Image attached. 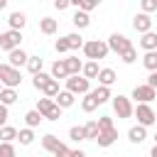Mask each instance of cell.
Returning <instances> with one entry per match:
<instances>
[{
  "mask_svg": "<svg viewBox=\"0 0 157 157\" xmlns=\"http://www.w3.org/2000/svg\"><path fill=\"white\" fill-rule=\"evenodd\" d=\"M83 54H86V59L88 61H98V59H105L108 56V44L103 42V39H88V42H83Z\"/></svg>",
  "mask_w": 157,
  "mask_h": 157,
  "instance_id": "cell-1",
  "label": "cell"
},
{
  "mask_svg": "<svg viewBox=\"0 0 157 157\" xmlns=\"http://www.w3.org/2000/svg\"><path fill=\"white\" fill-rule=\"evenodd\" d=\"M0 83H2V88H17L22 83L20 69H12L10 64H0Z\"/></svg>",
  "mask_w": 157,
  "mask_h": 157,
  "instance_id": "cell-2",
  "label": "cell"
},
{
  "mask_svg": "<svg viewBox=\"0 0 157 157\" xmlns=\"http://www.w3.org/2000/svg\"><path fill=\"white\" fill-rule=\"evenodd\" d=\"M34 110H37L42 118H47V120H59V118H61V108H59L52 98H39Z\"/></svg>",
  "mask_w": 157,
  "mask_h": 157,
  "instance_id": "cell-3",
  "label": "cell"
},
{
  "mask_svg": "<svg viewBox=\"0 0 157 157\" xmlns=\"http://www.w3.org/2000/svg\"><path fill=\"white\" fill-rule=\"evenodd\" d=\"M132 113L137 115V125H142V128H150V125L157 123V113L152 110L150 103H137V108H135Z\"/></svg>",
  "mask_w": 157,
  "mask_h": 157,
  "instance_id": "cell-4",
  "label": "cell"
},
{
  "mask_svg": "<svg viewBox=\"0 0 157 157\" xmlns=\"http://www.w3.org/2000/svg\"><path fill=\"white\" fill-rule=\"evenodd\" d=\"M20 42H22V32L17 29H7V32H0V49L2 52H12V49H20Z\"/></svg>",
  "mask_w": 157,
  "mask_h": 157,
  "instance_id": "cell-5",
  "label": "cell"
},
{
  "mask_svg": "<svg viewBox=\"0 0 157 157\" xmlns=\"http://www.w3.org/2000/svg\"><path fill=\"white\" fill-rule=\"evenodd\" d=\"M66 91L74 93V96H86L91 91V81L83 78V76H69L66 78Z\"/></svg>",
  "mask_w": 157,
  "mask_h": 157,
  "instance_id": "cell-6",
  "label": "cell"
},
{
  "mask_svg": "<svg viewBox=\"0 0 157 157\" xmlns=\"http://www.w3.org/2000/svg\"><path fill=\"white\" fill-rule=\"evenodd\" d=\"M110 101H113V110H115L118 118H123V120H125V118H132V110H135V108H132V103H130L128 96H120V93H118V96H113Z\"/></svg>",
  "mask_w": 157,
  "mask_h": 157,
  "instance_id": "cell-7",
  "label": "cell"
},
{
  "mask_svg": "<svg viewBox=\"0 0 157 157\" xmlns=\"http://www.w3.org/2000/svg\"><path fill=\"white\" fill-rule=\"evenodd\" d=\"M105 44H108V49H110V52H115L118 56H120L123 52H128V49L132 47V42H130V39L125 37V34H120V32H113V34L108 37V42H105Z\"/></svg>",
  "mask_w": 157,
  "mask_h": 157,
  "instance_id": "cell-8",
  "label": "cell"
},
{
  "mask_svg": "<svg viewBox=\"0 0 157 157\" xmlns=\"http://www.w3.org/2000/svg\"><path fill=\"white\" fill-rule=\"evenodd\" d=\"M132 98H135L137 103H152V101L157 98V91H155L152 86L142 83V86H135V88H132Z\"/></svg>",
  "mask_w": 157,
  "mask_h": 157,
  "instance_id": "cell-9",
  "label": "cell"
},
{
  "mask_svg": "<svg viewBox=\"0 0 157 157\" xmlns=\"http://www.w3.org/2000/svg\"><path fill=\"white\" fill-rule=\"evenodd\" d=\"M132 27H135V32L147 34V32H152V17L145 15V12H137V15L132 17Z\"/></svg>",
  "mask_w": 157,
  "mask_h": 157,
  "instance_id": "cell-10",
  "label": "cell"
},
{
  "mask_svg": "<svg viewBox=\"0 0 157 157\" xmlns=\"http://www.w3.org/2000/svg\"><path fill=\"white\" fill-rule=\"evenodd\" d=\"M27 59H29V54L20 47V49H12L10 54H7V64L12 66V69H20V66H27Z\"/></svg>",
  "mask_w": 157,
  "mask_h": 157,
  "instance_id": "cell-11",
  "label": "cell"
},
{
  "mask_svg": "<svg viewBox=\"0 0 157 157\" xmlns=\"http://www.w3.org/2000/svg\"><path fill=\"white\" fill-rule=\"evenodd\" d=\"M115 140H118V130H115V128H113V130H103V132H98V137H96L98 147H110Z\"/></svg>",
  "mask_w": 157,
  "mask_h": 157,
  "instance_id": "cell-12",
  "label": "cell"
},
{
  "mask_svg": "<svg viewBox=\"0 0 157 157\" xmlns=\"http://www.w3.org/2000/svg\"><path fill=\"white\" fill-rule=\"evenodd\" d=\"M54 81H59V78H69V71H66V64H64V59H56L54 64H52V74H49Z\"/></svg>",
  "mask_w": 157,
  "mask_h": 157,
  "instance_id": "cell-13",
  "label": "cell"
},
{
  "mask_svg": "<svg viewBox=\"0 0 157 157\" xmlns=\"http://www.w3.org/2000/svg\"><path fill=\"white\" fill-rule=\"evenodd\" d=\"M115 81H118V74H115L113 69H101V71H98V83H101V86L110 88Z\"/></svg>",
  "mask_w": 157,
  "mask_h": 157,
  "instance_id": "cell-14",
  "label": "cell"
},
{
  "mask_svg": "<svg viewBox=\"0 0 157 157\" xmlns=\"http://www.w3.org/2000/svg\"><path fill=\"white\" fill-rule=\"evenodd\" d=\"M128 137H130V142L140 145V142L147 140V128H142V125H132V128L128 130Z\"/></svg>",
  "mask_w": 157,
  "mask_h": 157,
  "instance_id": "cell-15",
  "label": "cell"
},
{
  "mask_svg": "<svg viewBox=\"0 0 157 157\" xmlns=\"http://www.w3.org/2000/svg\"><path fill=\"white\" fill-rule=\"evenodd\" d=\"M7 22H10V29H17V32H22V27L27 25V15H25V12H10Z\"/></svg>",
  "mask_w": 157,
  "mask_h": 157,
  "instance_id": "cell-16",
  "label": "cell"
},
{
  "mask_svg": "<svg viewBox=\"0 0 157 157\" xmlns=\"http://www.w3.org/2000/svg\"><path fill=\"white\" fill-rule=\"evenodd\" d=\"M42 145H44V150H49L52 155H54L56 150H61V147H64V142H61V140H59L56 135H52V132L42 137Z\"/></svg>",
  "mask_w": 157,
  "mask_h": 157,
  "instance_id": "cell-17",
  "label": "cell"
},
{
  "mask_svg": "<svg viewBox=\"0 0 157 157\" xmlns=\"http://www.w3.org/2000/svg\"><path fill=\"white\" fill-rule=\"evenodd\" d=\"M64 64H66L69 76H78V74H81V69H83V64H81V59H78V56H66V59H64Z\"/></svg>",
  "mask_w": 157,
  "mask_h": 157,
  "instance_id": "cell-18",
  "label": "cell"
},
{
  "mask_svg": "<svg viewBox=\"0 0 157 157\" xmlns=\"http://www.w3.org/2000/svg\"><path fill=\"white\" fill-rule=\"evenodd\" d=\"M74 101H76V96H74V93H69V91H59V96L54 98V103H56L61 110H64V108H71V105H74Z\"/></svg>",
  "mask_w": 157,
  "mask_h": 157,
  "instance_id": "cell-19",
  "label": "cell"
},
{
  "mask_svg": "<svg viewBox=\"0 0 157 157\" xmlns=\"http://www.w3.org/2000/svg\"><path fill=\"white\" fill-rule=\"evenodd\" d=\"M140 47H142L145 52H157V32H147V34H142Z\"/></svg>",
  "mask_w": 157,
  "mask_h": 157,
  "instance_id": "cell-20",
  "label": "cell"
},
{
  "mask_svg": "<svg viewBox=\"0 0 157 157\" xmlns=\"http://www.w3.org/2000/svg\"><path fill=\"white\" fill-rule=\"evenodd\" d=\"M56 27H59V25H56L54 17H42V20H39V32H42V34H54Z\"/></svg>",
  "mask_w": 157,
  "mask_h": 157,
  "instance_id": "cell-21",
  "label": "cell"
},
{
  "mask_svg": "<svg viewBox=\"0 0 157 157\" xmlns=\"http://www.w3.org/2000/svg\"><path fill=\"white\" fill-rule=\"evenodd\" d=\"M98 71H101V69H98V61H86L83 69H81V76L91 81V78H98Z\"/></svg>",
  "mask_w": 157,
  "mask_h": 157,
  "instance_id": "cell-22",
  "label": "cell"
},
{
  "mask_svg": "<svg viewBox=\"0 0 157 157\" xmlns=\"http://www.w3.org/2000/svg\"><path fill=\"white\" fill-rule=\"evenodd\" d=\"M91 96L96 98V103H98V105H103L105 101H110V98H113V96H110V88H105V86L93 88V91H91Z\"/></svg>",
  "mask_w": 157,
  "mask_h": 157,
  "instance_id": "cell-23",
  "label": "cell"
},
{
  "mask_svg": "<svg viewBox=\"0 0 157 157\" xmlns=\"http://www.w3.org/2000/svg\"><path fill=\"white\" fill-rule=\"evenodd\" d=\"M42 93H44V98H56L59 96V81H54V78H49L47 83H44V88H42Z\"/></svg>",
  "mask_w": 157,
  "mask_h": 157,
  "instance_id": "cell-24",
  "label": "cell"
},
{
  "mask_svg": "<svg viewBox=\"0 0 157 157\" xmlns=\"http://www.w3.org/2000/svg\"><path fill=\"white\" fill-rule=\"evenodd\" d=\"M15 101H17V91H15V88H2V91H0V103H2L5 108L12 105Z\"/></svg>",
  "mask_w": 157,
  "mask_h": 157,
  "instance_id": "cell-25",
  "label": "cell"
},
{
  "mask_svg": "<svg viewBox=\"0 0 157 157\" xmlns=\"http://www.w3.org/2000/svg\"><path fill=\"white\" fill-rule=\"evenodd\" d=\"M142 66L152 74V71H157V52H145V56H142Z\"/></svg>",
  "mask_w": 157,
  "mask_h": 157,
  "instance_id": "cell-26",
  "label": "cell"
},
{
  "mask_svg": "<svg viewBox=\"0 0 157 157\" xmlns=\"http://www.w3.org/2000/svg\"><path fill=\"white\" fill-rule=\"evenodd\" d=\"M71 22H74L78 29H83V27H88V25H91V17H88L86 12H81V10H76V12H74V17H71Z\"/></svg>",
  "mask_w": 157,
  "mask_h": 157,
  "instance_id": "cell-27",
  "label": "cell"
},
{
  "mask_svg": "<svg viewBox=\"0 0 157 157\" xmlns=\"http://www.w3.org/2000/svg\"><path fill=\"white\" fill-rule=\"evenodd\" d=\"M64 39H66V44H69V52H71V49H81V47H83V37H81L78 32H71V34H66Z\"/></svg>",
  "mask_w": 157,
  "mask_h": 157,
  "instance_id": "cell-28",
  "label": "cell"
},
{
  "mask_svg": "<svg viewBox=\"0 0 157 157\" xmlns=\"http://www.w3.org/2000/svg\"><path fill=\"white\" fill-rule=\"evenodd\" d=\"M42 64H44L42 56H29V59H27V71H29L32 76H37V74L42 71Z\"/></svg>",
  "mask_w": 157,
  "mask_h": 157,
  "instance_id": "cell-29",
  "label": "cell"
},
{
  "mask_svg": "<svg viewBox=\"0 0 157 157\" xmlns=\"http://www.w3.org/2000/svg\"><path fill=\"white\" fill-rule=\"evenodd\" d=\"M17 140H20V145H32V142H34V130H32V128L17 130Z\"/></svg>",
  "mask_w": 157,
  "mask_h": 157,
  "instance_id": "cell-30",
  "label": "cell"
},
{
  "mask_svg": "<svg viewBox=\"0 0 157 157\" xmlns=\"http://www.w3.org/2000/svg\"><path fill=\"white\" fill-rule=\"evenodd\" d=\"M74 5H76V10H81V12H91L93 7H98V0H74Z\"/></svg>",
  "mask_w": 157,
  "mask_h": 157,
  "instance_id": "cell-31",
  "label": "cell"
},
{
  "mask_svg": "<svg viewBox=\"0 0 157 157\" xmlns=\"http://www.w3.org/2000/svg\"><path fill=\"white\" fill-rule=\"evenodd\" d=\"M96 108H98V103H96V98H93L91 91H88V93L83 96V101H81V110H83V113H91V110H96Z\"/></svg>",
  "mask_w": 157,
  "mask_h": 157,
  "instance_id": "cell-32",
  "label": "cell"
},
{
  "mask_svg": "<svg viewBox=\"0 0 157 157\" xmlns=\"http://www.w3.org/2000/svg\"><path fill=\"white\" fill-rule=\"evenodd\" d=\"M42 120H44V118H42L37 110H27V113H25V123H27V128H37Z\"/></svg>",
  "mask_w": 157,
  "mask_h": 157,
  "instance_id": "cell-33",
  "label": "cell"
},
{
  "mask_svg": "<svg viewBox=\"0 0 157 157\" xmlns=\"http://www.w3.org/2000/svg\"><path fill=\"white\" fill-rule=\"evenodd\" d=\"M12 140H17V130L10 128V125L0 128V142H12Z\"/></svg>",
  "mask_w": 157,
  "mask_h": 157,
  "instance_id": "cell-34",
  "label": "cell"
},
{
  "mask_svg": "<svg viewBox=\"0 0 157 157\" xmlns=\"http://www.w3.org/2000/svg\"><path fill=\"white\" fill-rule=\"evenodd\" d=\"M83 132H86V140H96L98 132H101V130H98V123H96V120L86 123V125H83Z\"/></svg>",
  "mask_w": 157,
  "mask_h": 157,
  "instance_id": "cell-35",
  "label": "cell"
},
{
  "mask_svg": "<svg viewBox=\"0 0 157 157\" xmlns=\"http://www.w3.org/2000/svg\"><path fill=\"white\" fill-rule=\"evenodd\" d=\"M49 78H52L49 74H44V71H39L37 76H32V86H34L37 91H42V88H44V83H47Z\"/></svg>",
  "mask_w": 157,
  "mask_h": 157,
  "instance_id": "cell-36",
  "label": "cell"
},
{
  "mask_svg": "<svg viewBox=\"0 0 157 157\" xmlns=\"http://www.w3.org/2000/svg\"><path fill=\"white\" fill-rule=\"evenodd\" d=\"M69 137H71L74 142H81V140H86V132H83V125H74V128L69 130Z\"/></svg>",
  "mask_w": 157,
  "mask_h": 157,
  "instance_id": "cell-37",
  "label": "cell"
},
{
  "mask_svg": "<svg viewBox=\"0 0 157 157\" xmlns=\"http://www.w3.org/2000/svg\"><path fill=\"white\" fill-rule=\"evenodd\" d=\"M0 157H17L12 142H0Z\"/></svg>",
  "mask_w": 157,
  "mask_h": 157,
  "instance_id": "cell-38",
  "label": "cell"
},
{
  "mask_svg": "<svg viewBox=\"0 0 157 157\" xmlns=\"http://www.w3.org/2000/svg\"><path fill=\"white\" fill-rule=\"evenodd\" d=\"M120 59H123L125 64H135V61H137V49H135V47H130L128 52H123V54H120Z\"/></svg>",
  "mask_w": 157,
  "mask_h": 157,
  "instance_id": "cell-39",
  "label": "cell"
},
{
  "mask_svg": "<svg viewBox=\"0 0 157 157\" xmlns=\"http://www.w3.org/2000/svg\"><path fill=\"white\" fill-rule=\"evenodd\" d=\"M96 123H98V130H101V132H103V130H113V128H115V125H113V118H108V115H101Z\"/></svg>",
  "mask_w": 157,
  "mask_h": 157,
  "instance_id": "cell-40",
  "label": "cell"
},
{
  "mask_svg": "<svg viewBox=\"0 0 157 157\" xmlns=\"http://www.w3.org/2000/svg\"><path fill=\"white\" fill-rule=\"evenodd\" d=\"M140 5H142V12H145V15H150V12L157 10V0H142Z\"/></svg>",
  "mask_w": 157,
  "mask_h": 157,
  "instance_id": "cell-41",
  "label": "cell"
},
{
  "mask_svg": "<svg viewBox=\"0 0 157 157\" xmlns=\"http://www.w3.org/2000/svg\"><path fill=\"white\" fill-rule=\"evenodd\" d=\"M54 49L59 52V54H66L69 52V44H66V39L61 37V39H56V44H54Z\"/></svg>",
  "mask_w": 157,
  "mask_h": 157,
  "instance_id": "cell-42",
  "label": "cell"
},
{
  "mask_svg": "<svg viewBox=\"0 0 157 157\" xmlns=\"http://www.w3.org/2000/svg\"><path fill=\"white\" fill-rule=\"evenodd\" d=\"M7 118H10V115H7V108H5L2 103H0V128H5V123H7Z\"/></svg>",
  "mask_w": 157,
  "mask_h": 157,
  "instance_id": "cell-43",
  "label": "cell"
},
{
  "mask_svg": "<svg viewBox=\"0 0 157 157\" xmlns=\"http://www.w3.org/2000/svg\"><path fill=\"white\" fill-rule=\"evenodd\" d=\"M69 5H71L69 0H54V7H56V10H66Z\"/></svg>",
  "mask_w": 157,
  "mask_h": 157,
  "instance_id": "cell-44",
  "label": "cell"
},
{
  "mask_svg": "<svg viewBox=\"0 0 157 157\" xmlns=\"http://www.w3.org/2000/svg\"><path fill=\"white\" fill-rule=\"evenodd\" d=\"M147 86H152V88L157 91V71H152V74H150V78H147Z\"/></svg>",
  "mask_w": 157,
  "mask_h": 157,
  "instance_id": "cell-45",
  "label": "cell"
},
{
  "mask_svg": "<svg viewBox=\"0 0 157 157\" xmlns=\"http://www.w3.org/2000/svg\"><path fill=\"white\" fill-rule=\"evenodd\" d=\"M71 157H86L83 150H71Z\"/></svg>",
  "mask_w": 157,
  "mask_h": 157,
  "instance_id": "cell-46",
  "label": "cell"
},
{
  "mask_svg": "<svg viewBox=\"0 0 157 157\" xmlns=\"http://www.w3.org/2000/svg\"><path fill=\"white\" fill-rule=\"evenodd\" d=\"M150 157H157V145H155V147L150 150Z\"/></svg>",
  "mask_w": 157,
  "mask_h": 157,
  "instance_id": "cell-47",
  "label": "cell"
},
{
  "mask_svg": "<svg viewBox=\"0 0 157 157\" xmlns=\"http://www.w3.org/2000/svg\"><path fill=\"white\" fill-rule=\"evenodd\" d=\"M7 7V0H0V10H5Z\"/></svg>",
  "mask_w": 157,
  "mask_h": 157,
  "instance_id": "cell-48",
  "label": "cell"
},
{
  "mask_svg": "<svg viewBox=\"0 0 157 157\" xmlns=\"http://www.w3.org/2000/svg\"><path fill=\"white\" fill-rule=\"evenodd\" d=\"M155 145H157V135H155Z\"/></svg>",
  "mask_w": 157,
  "mask_h": 157,
  "instance_id": "cell-49",
  "label": "cell"
},
{
  "mask_svg": "<svg viewBox=\"0 0 157 157\" xmlns=\"http://www.w3.org/2000/svg\"><path fill=\"white\" fill-rule=\"evenodd\" d=\"M0 91H2V83H0Z\"/></svg>",
  "mask_w": 157,
  "mask_h": 157,
  "instance_id": "cell-50",
  "label": "cell"
},
{
  "mask_svg": "<svg viewBox=\"0 0 157 157\" xmlns=\"http://www.w3.org/2000/svg\"><path fill=\"white\" fill-rule=\"evenodd\" d=\"M155 101H157V98H155Z\"/></svg>",
  "mask_w": 157,
  "mask_h": 157,
  "instance_id": "cell-51",
  "label": "cell"
}]
</instances>
